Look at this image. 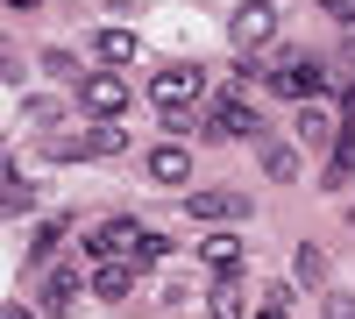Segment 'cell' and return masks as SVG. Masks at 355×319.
<instances>
[{"instance_id": "obj_1", "label": "cell", "mask_w": 355, "mask_h": 319, "mask_svg": "<svg viewBox=\"0 0 355 319\" xmlns=\"http://www.w3.org/2000/svg\"><path fill=\"white\" fill-rule=\"evenodd\" d=\"M150 107L164 113L171 128H185V113L199 107V71H192V64H164V71L150 78Z\"/></svg>"}, {"instance_id": "obj_2", "label": "cell", "mask_w": 355, "mask_h": 319, "mask_svg": "<svg viewBox=\"0 0 355 319\" xmlns=\"http://www.w3.org/2000/svg\"><path fill=\"white\" fill-rule=\"evenodd\" d=\"M78 107L93 113V121H121V113H128V71H121V64L85 71V78H78Z\"/></svg>"}, {"instance_id": "obj_3", "label": "cell", "mask_w": 355, "mask_h": 319, "mask_svg": "<svg viewBox=\"0 0 355 319\" xmlns=\"http://www.w3.org/2000/svg\"><path fill=\"white\" fill-rule=\"evenodd\" d=\"M128 149V121H93V128H78V135H50V156H71V163H85V156H121Z\"/></svg>"}, {"instance_id": "obj_4", "label": "cell", "mask_w": 355, "mask_h": 319, "mask_svg": "<svg viewBox=\"0 0 355 319\" xmlns=\"http://www.w3.org/2000/svg\"><path fill=\"white\" fill-rule=\"evenodd\" d=\"M263 78H270V93H277V100H299V107L327 93V64H313V57H291V64H270Z\"/></svg>"}, {"instance_id": "obj_5", "label": "cell", "mask_w": 355, "mask_h": 319, "mask_svg": "<svg viewBox=\"0 0 355 319\" xmlns=\"http://www.w3.org/2000/svg\"><path fill=\"white\" fill-rule=\"evenodd\" d=\"M227 36H234V50H263L277 36V0H242V8H234V21H227Z\"/></svg>"}, {"instance_id": "obj_6", "label": "cell", "mask_w": 355, "mask_h": 319, "mask_svg": "<svg viewBox=\"0 0 355 319\" xmlns=\"http://www.w3.org/2000/svg\"><path fill=\"white\" fill-rule=\"evenodd\" d=\"M348 178H355V85L341 93V128H334V149H327V178H320V185H327V192H341Z\"/></svg>"}, {"instance_id": "obj_7", "label": "cell", "mask_w": 355, "mask_h": 319, "mask_svg": "<svg viewBox=\"0 0 355 319\" xmlns=\"http://www.w3.org/2000/svg\"><path fill=\"white\" fill-rule=\"evenodd\" d=\"M135 241H142L135 220H100L93 235H85V255H93V263H121V255H135Z\"/></svg>"}, {"instance_id": "obj_8", "label": "cell", "mask_w": 355, "mask_h": 319, "mask_svg": "<svg viewBox=\"0 0 355 319\" xmlns=\"http://www.w3.org/2000/svg\"><path fill=\"white\" fill-rule=\"evenodd\" d=\"M214 135H227V142H263V121H256V107L220 100V107H214Z\"/></svg>"}, {"instance_id": "obj_9", "label": "cell", "mask_w": 355, "mask_h": 319, "mask_svg": "<svg viewBox=\"0 0 355 319\" xmlns=\"http://www.w3.org/2000/svg\"><path fill=\"white\" fill-rule=\"evenodd\" d=\"M142 170H150L157 185H185V178H192V149H185V142H164V149L142 156Z\"/></svg>"}, {"instance_id": "obj_10", "label": "cell", "mask_w": 355, "mask_h": 319, "mask_svg": "<svg viewBox=\"0 0 355 319\" xmlns=\"http://www.w3.org/2000/svg\"><path fill=\"white\" fill-rule=\"evenodd\" d=\"M185 213H192V220H206V227H220V220H242L249 206H242L234 192H185Z\"/></svg>"}, {"instance_id": "obj_11", "label": "cell", "mask_w": 355, "mask_h": 319, "mask_svg": "<svg viewBox=\"0 0 355 319\" xmlns=\"http://www.w3.org/2000/svg\"><path fill=\"white\" fill-rule=\"evenodd\" d=\"M71 305H78V277H71V270L43 277V298H36V312H43V319H64Z\"/></svg>"}, {"instance_id": "obj_12", "label": "cell", "mask_w": 355, "mask_h": 319, "mask_svg": "<svg viewBox=\"0 0 355 319\" xmlns=\"http://www.w3.org/2000/svg\"><path fill=\"white\" fill-rule=\"evenodd\" d=\"M199 263L206 270H242V235H199Z\"/></svg>"}, {"instance_id": "obj_13", "label": "cell", "mask_w": 355, "mask_h": 319, "mask_svg": "<svg viewBox=\"0 0 355 319\" xmlns=\"http://www.w3.org/2000/svg\"><path fill=\"white\" fill-rule=\"evenodd\" d=\"M93 291H100V298H128V291H135V263H128V255H121V263H100V270H93Z\"/></svg>"}, {"instance_id": "obj_14", "label": "cell", "mask_w": 355, "mask_h": 319, "mask_svg": "<svg viewBox=\"0 0 355 319\" xmlns=\"http://www.w3.org/2000/svg\"><path fill=\"white\" fill-rule=\"evenodd\" d=\"M107 64H135L142 57V43H135V28H100V43H93Z\"/></svg>"}, {"instance_id": "obj_15", "label": "cell", "mask_w": 355, "mask_h": 319, "mask_svg": "<svg viewBox=\"0 0 355 319\" xmlns=\"http://www.w3.org/2000/svg\"><path fill=\"white\" fill-rule=\"evenodd\" d=\"M214 319H249V291H242V284H214Z\"/></svg>"}, {"instance_id": "obj_16", "label": "cell", "mask_w": 355, "mask_h": 319, "mask_svg": "<svg viewBox=\"0 0 355 319\" xmlns=\"http://www.w3.org/2000/svg\"><path fill=\"white\" fill-rule=\"evenodd\" d=\"M57 241H64V220H43L36 235H28V263H50V255H57Z\"/></svg>"}, {"instance_id": "obj_17", "label": "cell", "mask_w": 355, "mask_h": 319, "mask_svg": "<svg viewBox=\"0 0 355 319\" xmlns=\"http://www.w3.org/2000/svg\"><path fill=\"white\" fill-rule=\"evenodd\" d=\"M263 170H270V178H291V170H299V149H284V142H263Z\"/></svg>"}, {"instance_id": "obj_18", "label": "cell", "mask_w": 355, "mask_h": 319, "mask_svg": "<svg viewBox=\"0 0 355 319\" xmlns=\"http://www.w3.org/2000/svg\"><path fill=\"white\" fill-rule=\"evenodd\" d=\"M28 199H36V192H28V185L15 178V163H8V185H0V206H8V213H28Z\"/></svg>"}, {"instance_id": "obj_19", "label": "cell", "mask_w": 355, "mask_h": 319, "mask_svg": "<svg viewBox=\"0 0 355 319\" xmlns=\"http://www.w3.org/2000/svg\"><path fill=\"white\" fill-rule=\"evenodd\" d=\"M171 255V235H150V227H142V241H135V263H164Z\"/></svg>"}, {"instance_id": "obj_20", "label": "cell", "mask_w": 355, "mask_h": 319, "mask_svg": "<svg viewBox=\"0 0 355 319\" xmlns=\"http://www.w3.org/2000/svg\"><path fill=\"white\" fill-rule=\"evenodd\" d=\"M299 135H306V142H320V135H327V113H320V107H313V100H306V107H299Z\"/></svg>"}, {"instance_id": "obj_21", "label": "cell", "mask_w": 355, "mask_h": 319, "mask_svg": "<svg viewBox=\"0 0 355 319\" xmlns=\"http://www.w3.org/2000/svg\"><path fill=\"white\" fill-rule=\"evenodd\" d=\"M284 305H291V291H284V284H270V291H263V312H256V319H284Z\"/></svg>"}, {"instance_id": "obj_22", "label": "cell", "mask_w": 355, "mask_h": 319, "mask_svg": "<svg viewBox=\"0 0 355 319\" xmlns=\"http://www.w3.org/2000/svg\"><path fill=\"white\" fill-rule=\"evenodd\" d=\"M43 71L50 78H71V50H43Z\"/></svg>"}, {"instance_id": "obj_23", "label": "cell", "mask_w": 355, "mask_h": 319, "mask_svg": "<svg viewBox=\"0 0 355 319\" xmlns=\"http://www.w3.org/2000/svg\"><path fill=\"white\" fill-rule=\"evenodd\" d=\"M327 319H355V298H341V291H327Z\"/></svg>"}, {"instance_id": "obj_24", "label": "cell", "mask_w": 355, "mask_h": 319, "mask_svg": "<svg viewBox=\"0 0 355 319\" xmlns=\"http://www.w3.org/2000/svg\"><path fill=\"white\" fill-rule=\"evenodd\" d=\"M0 319H36V312H21V305H8V312H0Z\"/></svg>"}, {"instance_id": "obj_25", "label": "cell", "mask_w": 355, "mask_h": 319, "mask_svg": "<svg viewBox=\"0 0 355 319\" xmlns=\"http://www.w3.org/2000/svg\"><path fill=\"white\" fill-rule=\"evenodd\" d=\"M8 8H36V0H8Z\"/></svg>"}, {"instance_id": "obj_26", "label": "cell", "mask_w": 355, "mask_h": 319, "mask_svg": "<svg viewBox=\"0 0 355 319\" xmlns=\"http://www.w3.org/2000/svg\"><path fill=\"white\" fill-rule=\"evenodd\" d=\"M320 8H334V0H320Z\"/></svg>"}]
</instances>
